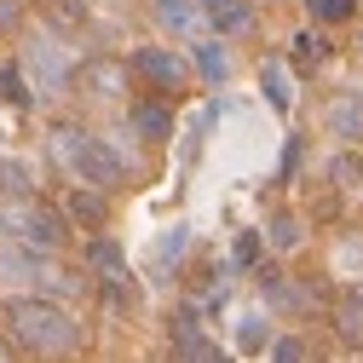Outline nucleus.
<instances>
[{"label":"nucleus","mask_w":363,"mask_h":363,"mask_svg":"<svg viewBox=\"0 0 363 363\" xmlns=\"http://www.w3.org/2000/svg\"><path fill=\"white\" fill-rule=\"evenodd\" d=\"M6 335L35 357H64L81 346V323L47 294H18L6 300Z\"/></svg>","instance_id":"obj_1"},{"label":"nucleus","mask_w":363,"mask_h":363,"mask_svg":"<svg viewBox=\"0 0 363 363\" xmlns=\"http://www.w3.org/2000/svg\"><path fill=\"white\" fill-rule=\"evenodd\" d=\"M52 156L81 179V185H93V191H116L121 179H127L121 156L99 139V133H86V127H58L52 133Z\"/></svg>","instance_id":"obj_2"},{"label":"nucleus","mask_w":363,"mask_h":363,"mask_svg":"<svg viewBox=\"0 0 363 363\" xmlns=\"http://www.w3.org/2000/svg\"><path fill=\"white\" fill-rule=\"evenodd\" d=\"M0 225L23 242V248H40V254H52V248H64V237H69V225H64V213L58 208H47V202H12L6 213H0Z\"/></svg>","instance_id":"obj_3"},{"label":"nucleus","mask_w":363,"mask_h":363,"mask_svg":"<svg viewBox=\"0 0 363 363\" xmlns=\"http://www.w3.org/2000/svg\"><path fill=\"white\" fill-rule=\"evenodd\" d=\"M133 75H139V81H150L156 93H185L191 64L179 58L173 47H139V52H133Z\"/></svg>","instance_id":"obj_4"},{"label":"nucleus","mask_w":363,"mask_h":363,"mask_svg":"<svg viewBox=\"0 0 363 363\" xmlns=\"http://www.w3.org/2000/svg\"><path fill=\"white\" fill-rule=\"evenodd\" d=\"M150 12H156V23H162V29L185 35V40H196V35H202V23H208L202 0H150Z\"/></svg>","instance_id":"obj_5"},{"label":"nucleus","mask_w":363,"mask_h":363,"mask_svg":"<svg viewBox=\"0 0 363 363\" xmlns=\"http://www.w3.org/2000/svg\"><path fill=\"white\" fill-rule=\"evenodd\" d=\"M173 346H179V363H219V352L208 346V335H202V323H196L191 306L173 317Z\"/></svg>","instance_id":"obj_6"},{"label":"nucleus","mask_w":363,"mask_h":363,"mask_svg":"<svg viewBox=\"0 0 363 363\" xmlns=\"http://www.w3.org/2000/svg\"><path fill=\"white\" fill-rule=\"evenodd\" d=\"M202 12L219 35H237V29L254 23V0H202Z\"/></svg>","instance_id":"obj_7"},{"label":"nucleus","mask_w":363,"mask_h":363,"mask_svg":"<svg viewBox=\"0 0 363 363\" xmlns=\"http://www.w3.org/2000/svg\"><path fill=\"white\" fill-rule=\"evenodd\" d=\"M133 127H139V139L162 145V139H173V110L156 104V99H145V104H133Z\"/></svg>","instance_id":"obj_8"},{"label":"nucleus","mask_w":363,"mask_h":363,"mask_svg":"<svg viewBox=\"0 0 363 363\" xmlns=\"http://www.w3.org/2000/svg\"><path fill=\"white\" fill-rule=\"evenodd\" d=\"M329 127L340 133V139H363V93H340L329 104Z\"/></svg>","instance_id":"obj_9"},{"label":"nucleus","mask_w":363,"mask_h":363,"mask_svg":"<svg viewBox=\"0 0 363 363\" xmlns=\"http://www.w3.org/2000/svg\"><path fill=\"white\" fill-rule=\"evenodd\" d=\"M35 196V173L23 167V162H0V202H29Z\"/></svg>","instance_id":"obj_10"},{"label":"nucleus","mask_w":363,"mask_h":363,"mask_svg":"<svg viewBox=\"0 0 363 363\" xmlns=\"http://www.w3.org/2000/svg\"><path fill=\"white\" fill-rule=\"evenodd\" d=\"M121 81H127L121 64H86L81 69V86H93V99H121Z\"/></svg>","instance_id":"obj_11"},{"label":"nucleus","mask_w":363,"mask_h":363,"mask_svg":"<svg viewBox=\"0 0 363 363\" xmlns=\"http://www.w3.org/2000/svg\"><path fill=\"white\" fill-rule=\"evenodd\" d=\"M335 329H340L346 346H363V294H340V306H335Z\"/></svg>","instance_id":"obj_12"},{"label":"nucleus","mask_w":363,"mask_h":363,"mask_svg":"<svg viewBox=\"0 0 363 363\" xmlns=\"http://www.w3.org/2000/svg\"><path fill=\"white\" fill-rule=\"evenodd\" d=\"M29 64L40 69V86H47V93H52V86H64V81H69V64H64V58L52 52V40H40V47L29 52Z\"/></svg>","instance_id":"obj_13"},{"label":"nucleus","mask_w":363,"mask_h":363,"mask_svg":"<svg viewBox=\"0 0 363 363\" xmlns=\"http://www.w3.org/2000/svg\"><path fill=\"white\" fill-rule=\"evenodd\" d=\"M196 69H202V81H213V86L231 75V58H225L219 40H196Z\"/></svg>","instance_id":"obj_14"},{"label":"nucleus","mask_w":363,"mask_h":363,"mask_svg":"<svg viewBox=\"0 0 363 363\" xmlns=\"http://www.w3.org/2000/svg\"><path fill=\"white\" fill-rule=\"evenodd\" d=\"M69 219L99 225V219H104V191H93V185H75V191H69Z\"/></svg>","instance_id":"obj_15"},{"label":"nucleus","mask_w":363,"mask_h":363,"mask_svg":"<svg viewBox=\"0 0 363 363\" xmlns=\"http://www.w3.org/2000/svg\"><path fill=\"white\" fill-rule=\"evenodd\" d=\"M323 58H329V40H323V35H311V29L294 35V69H317Z\"/></svg>","instance_id":"obj_16"},{"label":"nucleus","mask_w":363,"mask_h":363,"mask_svg":"<svg viewBox=\"0 0 363 363\" xmlns=\"http://www.w3.org/2000/svg\"><path fill=\"white\" fill-rule=\"evenodd\" d=\"M0 99H6V104H35V93H29V81H23V69L18 64H6V69H0Z\"/></svg>","instance_id":"obj_17"},{"label":"nucleus","mask_w":363,"mask_h":363,"mask_svg":"<svg viewBox=\"0 0 363 363\" xmlns=\"http://www.w3.org/2000/svg\"><path fill=\"white\" fill-rule=\"evenodd\" d=\"M86 259L104 271V283H110V277H127V259H121V248H116V242H93V248H86Z\"/></svg>","instance_id":"obj_18"},{"label":"nucleus","mask_w":363,"mask_h":363,"mask_svg":"<svg viewBox=\"0 0 363 363\" xmlns=\"http://www.w3.org/2000/svg\"><path fill=\"white\" fill-rule=\"evenodd\" d=\"M306 12L317 23H346V18H357V0H306Z\"/></svg>","instance_id":"obj_19"},{"label":"nucleus","mask_w":363,"mask_h":363,"mask_svg":"<svg viewBox=\"0 0 363 363\" xmlns=\"http://www.w3.org/2000/svg\"><path fill=\"white\" fill-rule=\"evenodd\" d=\"M271 248H277V254L300 248V219H294V213H277V219H271Z\"/></svg>","instance_id":"obj_20"},{"label":"nucleus","mask_w":363,"mask_h":363,"mask_svg":"<svg viewBox=\"0 0 363 363\" xmlns=\"http://www.w3.org/2000/svg\"><path fill=\"white\" fill-rule=\"evenodd\" d=\"M271 363H311V346L300 335H283L277 346H271Z\"/></svg>","instance_id":"obj_21"},{"label":"nucleus","mask_w":363,"mask_h":363,"mask_svg":"<svg viewBox=\"0 0 363 363\" xmlns=\"http://www.w3.org/2000/svg\"><path fill=\"white\" fill-rule=\"evenodd\" d=\"M237 346L242 352H259L265 346V317H242V323H237Z\"/></svg>","instance_id":"obj_22"},{"label":"nucleus","mask_w":363,"mask_h":363,"mask_svg":"<svg viewBox=\"0 0 363 363\" xmlns=\"http://www.w3.org/2000/svg\"><path fill=\"white\" fill-rule=\"evenodd\" d=\"M265 99H271V110H289V86H283V69L277 64L265 69Z\"/></svg>","instance_id":"obj_23"},{"label":"nucleus","mask_w":363,"mask_h":363,"mask_svg":"<svg viewBox=\"0 0 363 363\" xmlns=\"http://www.w3.org/2000/svg\"><path fill=\"white\" fill-rule=\"evenodd\" d=\"M52 18H58V23H69V29H75V23H86V0H52Z\"/></svg>","instance_id":"obj_24"},{"label":"nucleus","mask_w":363,"mask_h":363,"mask_svg":"<svg viewBox=\"0 0 363 363\" xmlns=\"http://www.w3.org/2000/svg\"><path fill=\"white\" fill-rule=\"evenodd\" d=\"M237 259H242V265H254V259H259V237H254V231H242V237H237Z\"/></svg>","instance_id":"obj_25"},{"label":"nucleus","mask_w":363,"mask_h":363,"mask_svg":"<svg viewBox=\"0 0 363 363\" xmlns=\"http://www.w3.org/2000/svg\"><path fill=\"white\" fill-rule=\"evenodd\" d=\"M18 12H23V0H0V23H12Z\"/></svg>","instance_id":"obj_26"},{"label":"nucleus","mask_w":363,"mask_h":363,"mask_svg":"<svg viewBox=\"0 0 363 363\" xmlns=\"http://www.w3.org/2000/svg\"><path fill=\"white\" fill-rule=\"evenodd\" d=\"M0 363H6V352H0Z\"/></svg>","instance_id":"obj_27"},{"label":"nucleus","mask_w":363,"mask_h":363,"mask_svg":"<svg viewBox=\"0 0 363 363\" xmlns=\"http://www.w3.org/2000/svg\"><path fill=\"white\" fill-rule=\"evenodd\" d=\"M357 47H363V40H357Z\"/></svg>","instance_id":"obj_28"}]
</instances>
